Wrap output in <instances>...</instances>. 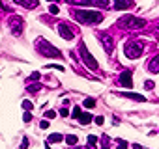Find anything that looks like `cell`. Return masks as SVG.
<instances>
[{"instance_id":"cell-1","label":"cell","mask_w":159,"mask_h":149,"mask_svg":"<svg viewBox=\"0 0 159 149\" xmlns=\"http://www.w3.org/2000/svg\"><path fill=\"white\" fill-rule=\"evenodd\" d=\"M73 17L82 24H98L103 21V13L95 10H75Z\"/></svg>"},{"instance_id":"cell-2","label":"cell","mask_w":159,"mask_h":149,"mask_svg":"<svg viewBox=\"0 0 159 149\" xmlns=\"http://www.w3.org/2000/svg\"><path fill=\"white\" fill-rule=\"evenodd\" d=\"M36 45H38V52L41 54V56H45V58H60V51L54 45H51L47 39H43V37H39L38 41H36Z\"/></svg>"},{"instance_id":"cell-3","label":"cell","mask_w":159,"mask_h":149,"mask_svg":"<svg viewBox=\"0 0 159 149\" xmlns=\"http://www.w3.org/2000/svg\"><path fill=\"white\" fill-rule=\"evenodd\" d=\"M118 26L126 28V30H141V28L146 26V21L139 19V17H133V15H124L118 21Z\"/></svg>"},{"instance_id":"cell-4","label":"cell","mask_w":159,"mask_h":149,"mask_svg":"<svg viewBox=\"0 0 159 149\" xmlns=\"http://www.w3.org/2000/svg\"><path fill=\"white\" fill-rule=\"evenodd\" d=\"M124 52H126V56L129 60H137V58H141V56H142L144 45L141 43V41H129V43L126 45V48H124Z\"/></svg>"},{"instance_id":"cell-5","label":"cell","mask_w":159,"mask_h":149,"mask_svg":"<svg viewBox=\"0 0 159 149\" xmlns=\"http://www.w3.org/2000/svg\"><path fill=\"white\" fill-rule=\"evenodd\" d=\"M79 54H81V58H82V62L86 63V67H88V69L95 71V69L99 67V65H98V62H95V58L88 52V48H86L84 43H81V47H79Z\"/></svg>"},{"instance_id":"cell-6","label":"cell","mask_w":159,"mask_h":149,"mask_svg":"<svg viewBox=\"0 0 159 149\" xmlns=\"http://www.w3.org/2000/svg\"><path fill=\"white\" fill-rule=\"evenodd\" d=\"M8 24H10V28H11V34L13 35H21L23 34V19H21L19 15H11L10 17V21H8Z\"/></svg>"},{"instance_id":"cell-7","label":"cell","mask_w":159,"mask_h":149,"mask_svg":"<svg viewBox=\"0 0 159 149\" xmlns=\"http://www.w3.org/2000/svg\"><path fill=\"white\" fill-rule=\"evenodd\" d=\"M75 28L71 26V24H67V23H60L58 24V34H60V37H64V39H67V41H71L73 37H75Z\"/></svg>"},{"instance_id":"cell-8","label":"cell","mask_w":159,"mask_h":149,"mask_svg":"<svg viewBox=\"0 0 159 149\" xmlns=\"http://www.w3.org/2000/svg\"><path fill=\"white\" fill-rule=\"evenodd\" d=\"M99 39H101V43H103L105 52H107V54H112V51H114V39L110 37L109 34H105V32L99 34Z\"/></svg>"},{"instance_id":"cell-9","label":"cell","mask_w":159,"mask_h":149,"mask_svg":"<svg viewBox=\"0 0 159 149\" xmlns=\"http://www.w3.org/2000/svg\"><path fill=\"white\" fill-rule=\"evenodd\" d=\"M118 80H120V84L124 88H133V76H131V71H124Z\"/></svg>"},{"instance_id":"cell-10","label":"cell","mask_w":159,"mask_h":149,"mask_svg":"<svg viewBox=\"0 0 159 149\" xmlns=\"http://www.w3.org/2000/svg\"><path fill=\"white\" fill-rule=\"evenodd\" d=\"M122 97H126V99H131V101H137V103H144L146 101V97L141 95V93H133V91H122V93H118Z\"/></svg>"},{"instance_id":"cell-11","label":"cell","mask_w":159,"mask_h":149,"mask_svg":"<svg viewBox=\"0 0 159 149\" xmlns=\"http://www.w3.org/2000/svg\"><path fill=\"white\" fill-rule=\"evenodd\" d=\"M133 8V0H114V10H129Z\"/></svg>"},{"instance_id":"cell-12","label":"cell","mask_w":159,"mask_h":149,"mask_svg":"<svg viewBox=\"0 0 159 149\" xmlns=\"http://www.w3.org/2000/svg\"><path fill=\"white\" fill-rule=\"evenodd\" d=\"M15 4H19V6H23V8H26V10H34V8H38V0H13Z\"/></svg>"},{"instance_id":"cell-13","label":"cell","mask_w":159,"mask_h":149,"mask_svg":"<svg viewBox=\"0 0 159 149\" xmlns=\"http://www.w3.org/2000/svg\"><path fill=\"white\" fill-rule=\"evenodd\" d=\"M148 69H150V73H159V56H154V58L150 60Z\"/></svg>"},{"instance_id":"cell-14","label":"cell","mask_w":159,"mask_h":149,"mask_svg":"<svg viewBox=\"0 0 159 149\" xmlns=\"http://www.w3.org/2000/svg\"><path fill=\"white\" fill-rule=\"evenodd\" d=\"M66 2H67V4H73V6H86V8L94 4L92 0H66Z\"/></svg>"},{"instance_id":"cell-15","label":"cell","mask_w":159,"mask_h":149,"mask_svg":"<svg viewBox=\"0 0 159 149\" xmlns=\"http://www.w3.org/2000/svg\"><path fill=\"white\" fill-rule=\"evenodd\" d=\"M62 140H64V136H62L60 132H54V134L49 136V144H58V142H62Z\"/></svg>"},{"instance_id":"cell-16","label":"cell","mask_w":159,"mask_h":149,"mask_svg":"<svg viewBox=\"0 0 159 149\" xmlns=\"http://www.w3.org/2000/svg\"><path fill=\"white\" fill-rule=\"evenodd\" d=\"M92 114H88V112H86V114H81V117H79V121H81V125H88L90 121H92Z\"/></svg>"},{"instance_id":"cell-17","label":"cell","mask_w":159,"mask_h":149,"mask_svg":"<svg viewBox=\"0 0 159 149\" xmlns=\"http://www.w3.org/2000/svg\"><path fill=\"white\" fill-rule=\"evenodd\" d=\"M82 104H84L86 108H94V106H95V99H94V97H86Z\"/></svg>"},{"instance_id":"cell-18","label":"cell","mask_w":159,"mask_h":149,"mask_svg":"<svg viewBox=\"0 0 159 149\" xmlns=\"http://www.w3.org/2000/svg\"><path fill=\"white\" fill-rule=\"evenodd\" d=\"M95 142H98V138H95L94 136V134H90V136H88V149H95Z\"/></svg>"},{"instance_id":"cell-19","label":"cell","mask_w":159,"mask_h":149,"mask_svg":"<svg viewBox=\"0 0 159 149\" xmlns=\"http://www.w3.org/2000/svg\"><path fill=\"white\" fill-rule=\"evenodd\" d=\"M21 106H23V108H24V112H30V110L34 108V104H32L30 101H26V99H24L23 103H21Z\"/></svg>"},{"instance_id":"cell-20","label":"cell","mask_w":159,"mask_h":149,"mask_svg":"<svg viewBox=\"0 0 159 149\" xmlns=\"http://www.w3.org/2000/svg\"><path fill=\"white\" fill-rule=\"evenodd\" d=\"M66 142H67L70 145H75V144H77V136H75V134H67V136H66Z\"/></svg>"},{"instance_id":"cell-21","label":"cell","mask_w":159,"mask_h":149,"mask_svg":"<svg viewBox=\"0 0 159 149\" xmlns=\"http://www.w3.org/2000/svg\"><path fill=\"white\" fill-rule=\"evenodd\" d=\"M39 88H41V84H38V82H36V84H30V86H28V88H26V90H28V91H30V93H36V91H38Z\"/></svg>"},{"instance_id":"cell-22","label":"cell","mask_w":159,"mask_h":149,"mask_svg":"<svg viewBox=\"0 0 159 149\" xmlns=\"http://www.w3.org/2000/svg\"><path fill=\"white\" fill-rule=\"evenodd\" d=\"M81 114H82V112H81V106H75V108H73V114H71V117H73V119H79V117H81Z\"/></svg>"},{"instance_id":"cell-23","label":"cell","mask_w":159,"mask_h":149,"mask_svg":"<svg viewBox=\"0 0 159 149\" xmlns=\"http://www.w3.org/2000/svg\"><path fill=\"white\" fill-rule=\"evenodd\" d=\"M39 79H41V75H39V71H34V73L30 75V80H32V82H38Z\"/></svg>"},{"instance_id":"cell-24","label":"cell","mask_w":159,"mask_h":149,"mask_svg":"<svg viewBox=\"0 0 159 149\" xmlns=\"http://www.w3.org/2000/svg\"><path fill=\"white\" fill-rule=\"evenodd\" d=\"M49 11L53 13V15H58V13H60V8H58V6H54V4H51V6H49Z\"/></svg>"},{"instance_id":"cell-25","label":"cell","mask_w":159,"mask_h":149,"mask_svg":"<svg viewBox=\"0 0 159 149\" xmlns=\"http://www.w3.org/2000/svg\"><path fill=\"white\" fill-rule=\"evenodd\" d=\"M116 144H118V149H127V142H124V140H116Z\"/></svg>"},{"instance_id":"cell-26","label":"cell","mask_w":159,"mask_h":149,"mask_svg":"<svg viewBox=\"0 0 159 149\" xmlns=\"http://www.w3.org/2000/svg\"><path fill=\"white\" fill-rule=\"evenodd\" d=\"M23 119H24V123H30V121H32V114H30V112H24Z\"/></svg>"},{"instance_id":"cell-27","label":"cell","mask_w":159,"mask_h":149,"mask_svg":"<svg viewBox=\"0 0 159 149\" xmlns=\"http://www.w3.org/2000/svg\"><path fill=\"white\" fill-rule=\"evenodd\" d=\"M94 119H95V125H99V127L105 123V117H103V116H98V117H94Z\"/></svg>"},{"instance_id":"cell-28","label":"cell","mask_w":159,"mask_h":149,"mask_svg":"<svg viewBox=\"0 0 159 149\" xmlns=\"http://www.w3.org/2000/svg\"><path fill=\"white\" fill-rule=\"evenodd\" d=\"M47 69H58V71H64V67H62V65H56V63H49V65H47Z\"/></svg>"},{"instance_id":"cell-29","label":"cell","mask_w":159,"mask_h":149,"mask_svg":"<svg viewBox=\"0 0 159 149\" xmlns=\"http://www.w3.org/2000/svg\"><path fill=\"white\" fill-rule=\"evenodd\" d=\"M154 86H155V84L152 82V80H146V82H144V88H148V90H152Z\"/></svg>"},{"instance_id":"cell-30","label":"cell","mask_w":159,"mask_h":149,"mask_svg":"<svg viewBox=\"0 0 159 149\" xmlns=\"http://www.w3.org/2000/svg\"><path fill=\"white\" fill-rule=\"evenodd\" d=\"M54 116H56V112H54V110H49V112H45V117H54Z\"/></svg>"},{"instance_id":"cell-31","label":"cell","mask_w":159,"mask_h":149,"mask_svg":"<svg viewBox=\"0 0 159 149\" xmlns=\"http://www.w3.org/2000/svg\"><path fill=\"white\" fill-rule=\"evenodd\" d=\"M39 129H49V121H41L39 123Z\"/></svg>"},{"instance_id":"cell-32","label":"cell","mask_w":159,"mask_h":149,"mask_svg":"<svg viewBox=\"0 0 159 149\" xmlns=\"http://www.w3.org/2000/svg\"><path fill=\"white\" fill-rule=\"evenodd\" d=\"M26 147H28V138H24L23 144H21V149H26Z\"/></svg>"},{"instance_id":"cell-33","label":"cell","mask_w":159,"mask_h":149,"mask_svg":"<svg viewBox=\"0 0 159 149\" xmlns=\"http://www.w3.org/2000/svg\"><path fill=\"white\" fill-rule=\"evenodd\" d=\"M60 116H64V117H66V116H70V112H67V108H62V110H60Z\"/></svg>"},{"instance_id":"cell-34","label":"cell","mask_w":159,"mask_h":149,"mask_svg":"<svg viewBox=\"0 0 159 149\" xmlns=\"http://www.w3.org/2000/svg\"><path fill=\"white\" fill-rule=\"evenodd\" d=\"M133 149H142V147H141L139 144H133Z\"/></svg>"},{"instance_id":"cell-35","label":"cell","mask_w":159,"mask_h":149,"mask_svg":"<svg viewBox=\"0 0 159 149\" xmlns=\"http://www.w3.org/2000/svg\"><path fill=\"white\" fill-rule=\"evenodd\" d=\"M101 149H109V147H107V145H103V147H101Z\"/></svg>"},{"instance_id":"cell-36","label":"cell","mask_w":159,"mask_h":149,"mask_svg":"<svg viewBox=\"0 0 159 149\" xmlns=\"http://www.w3.org/2000/svg\"><path fill=\"white\" fill-rule=\"evenodd\" d=\"M49 2H56V0H49Z\"/></svg>"},{"instance_id":"cell-37","label":"cell","mask_w":159,"mask_h":149,"mask_svg":"<svg viewBox=\"0 0 159 149\" xmlns=\"http://www.w3.org/2000/svg\"><path fill=\"white\" fill-rule=\"evenodd\" d=\"M157 32H159V28H157Z\"/></svg>"}]
</instances>
